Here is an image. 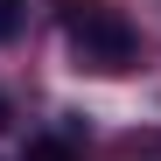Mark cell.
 <instances>
[{
	"instance_id": "6da1fadb",
	"label": "cell",
	"mask_w": 161,
	"mask_h": 161,
	"mask_svg": "<svg viewBox=\"0 0 161 161\" xmlns=\"http://www.w3.org/2000/svg\"><path fill=\"white\" fill-rule=\"evenodd\" d=\"M77 49H84L91 63H126L133 56V28L119 14H84L77 21Z\"/></svg>"
},
{
	"instance_id": "7a4b0ae2",
	"label": "cell",
	"mask_w": 161,
	"mask_h": 161,
	"mask_svg": "<svg viewBox=\"0 0 161 161\" xmlns=\"http://www.w3.org/2000/svg\"><path fill=\"white\" fill-rule=\"evenodd\" d=\"M21 161H77L63 140H28V154H21Z\"/></svg>"
},
{
	"instance_id": "3957f363",
	"label": "cell",
	"mask_w": 161,
	"mask_h": 161,
	"mask_svg": "<svg viewBox=\"0 0 161 161\" xmlns=\"http://www.w3.org/2000/svg\"><path fill=\"white\" fill-rule=\"evenodd\" d=\"M14 28H21V0H0V42H7Z\"/></svg>"
},
{
	"instance_id": "277c9868",
	"label": "cell",
	"mask_w": 161,
	"mask_h": 161,
	"mask_svg": "<svg viewBox=\"0 0 161 161\" xmlns=\"http://www.w3.org/2000/svg\"><path fill=\"white\" fill-rule=\"evenodd\" d=\"M0 126H7V98H0Z\"/></svg>"
}]
</instances>
